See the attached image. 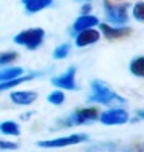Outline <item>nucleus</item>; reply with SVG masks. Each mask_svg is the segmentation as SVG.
Masks as SVG:
<instances>
[{"instance_id": "1", "label": "nucleus", "mask_w": 144, "mask_h": 152, "mask_svg": "<svg viewBox=\"0 0 144 152\" xmlns=\"http://www.w3.org/2000/svg\"><path fill=\"white\" fill-rule=\"evenodd\" d=\"M89 102L100 103V104H125V98L116 94L106 83L100 79L92 81L90 84V95Z\"/></svg>"}, {"instance_id": "2", "label": "nucleus", "mask_w": 144, "mask_h": 152, "mask_svg": "<svg viewBox=\"0 0 144 152\" xmlns=\"http://www.w3.org/2000/svg\"><path fill=\"white\" fill-rule=\"evenodd\" d=\"M43 40H45V30L40 27L27 28V30H22L21 33H18V35L14 37V43L27 48L29 51H35L43 43Z\"/></svg>"}, {"instance_id": "3", "label": "nucleus", "mask_w": 144, "mask_h": 152, "mask_svg": "<svg viewBox=\"0 0 144 152\" xmlns=\"http://www.w3.org/2000/svg\"><path fill=\"white\" fill-rule=\"evenodd\" d=\"M103 7H105V14H106L109 22L116 24V26L127 24L128 21V13H127L128 3L127 2L125 3H111L109 0H105Z\"/></svg>"}, {"instance_id": "4", "label": "nucleus", "mask_w": 144, "mask_h": 152, "mask_svg": "<svg viewBox=\"0 0 144 152\" xmlns=\"http://www.w3.org/2000/svg\"><path fill=\"white\" fill-rule=\"evenodd\" d=\"M98 114H100V111H98L97 108H81V109H76V111L71 114L67 121H64V124H65L67 127L83 125V124L97 121Z\"/></svg>"}, {"instance_id": "5", "label": "nucleus", "mask_w": 144, "mask_h": 152, "mask_svg": "<svg viewBox=\"0 0 144 152\" xmlns=\"http://www.w3.org/2000/svg\"><path fill=\"white\" fill-rule=\"evenodd\" d=\"M89 138L84 133H75V135L70 136H62V138H56V140H43L38 142L40 147H51V149H56V147H67V146H73V144H79V142L87 141Z\"/></svg>"}, {"instance_id": "6", "label": "nucleus", "mask_w": 144, "mask_h": 152, "mask_svg": "<svg viewBox=\"0 0 144 152\" xmlns=\"http://www.w3.org/2000/svg\"><path fill=\"white\" fill-rule=\"evenodd\" d=\"M98 119L105 125H121V124L128 122V113L122 108H113V109H108V111L100 113Z\"/></svg>"}, {"instance_id": "7", "label": "nucleus", "mask_w": 144, "mask_h": 152, "mask_svg": "<svg viewBox=\"0 0 144 152\" xmlns=\"http://www.w3.org/2000/svg\"><path fill=\"white\" fill-rule=\"evenodd\" d=\"M75 76H76V66H70V68L67 70L64 75L52 78V79H51V83H52V86H56L57 89L76 90V89H78V86H76Z\"/></svg>"}, {"instance_id": "8", "label": "nucleus", "mask_w": 144, "mask_h": 152, "mask_svg": "<svg viewBox=\"0 0 144 152\" xmlns=\"http://www.w3.org/2000/svg\"><path fill=\"white\" fill-rule=\"evenodd\" d=\"M100 30H102L103 37L108 40H119V38H125L127 35L132 33L130 27L121 26V27H114V26H108V24H100Z\"/></svg>"}, {"instance_id": "9", "label": "nucleus", "mask_w": 144, "mask_h": 152, "mask_svg": "<svg viewBox=\"0 0 144 152\" xmlns=\"http://www.w3.org/2000/svg\"><path fill=\"white\" fill-rule=\"evenodd\" d=\"M100 32L95 30V28H87V30L78 32V35L75 38V43L78 48H84V46H90L94 43H97L100 40Z\"/></svg>"}, {"instance_id": "10", "label": "nucleus", "mask_w": 144, "mask_h": 152, "mask_svg": "<svg viewBox=\"0 0 144 152\" xmlns=\"http://www.w3.org/2000/svg\"><path fill=\"white\" fill-rule=\"evenodd\" d=\"M10 98H11V102L14 104L29 106V104H32L38 98V94L37 92H32V90H16V92H11Z\"/></svg>"}, {"instance_id": "11", "label": "nucleus", "mask_w": 144, "mask_h": 152, "mask_svg": "<svg viewBox=\"0 0 144 152\" xmlns=\"http://www.w3.org/2000/svg\"><path fill=\"white\" fill-rule=\"evenodd\" d=\"M95 26H98V18L92 16V14H81L73 24V30L83 32V30H87V28H94Z\"/></svg>"}, {"instance_id": "12", "label": "nucleus", "mask_w": 144, "mask_h": 152, "mask_svg": "<svg viewBox=\"0 0 144 152\" xmlns=\"http://www.w3.org/2000/svg\"><path fill=\"white\" fill-rule=\"evenodd\" d=\"M22 5L29 14L38 13L52 5V0H22Z\"/></svg>"}, {"instance_id": "13", "label": "nucleus", "mask_w": 144, "mask_h": 152, "mask_svg": "<svg viewBox=\"0 0 144 152\" xmlns=\"http://www.w3.org/2000/svg\"><path fill=\"white\" fill-rule=\"evenodd\" d=\"M0 132L3 135L8 136H19L21 135V128H19V124L14 121H5L0 124Z\"/></svg>"}, {"instance_id": "14", "label": "nucleus", "mask_w": 144, "mask_h": 152, "mask_svg": "<svg viewBox=\"0 0 144 152\" xmlns=\"http://www.w3.org/2000/svg\"><path fill=\"white\" fill-rule=\"evenodd\" d=\"M21 75H22L21 66H10V68L0 70V83H5V81H11L14 78H19Z\"/></svg>"}, {"instance_id": "15", "label": "nucleus", "mask_w": 144, "mask_h": 152, "mask_svg": "<svg viewBox=\"0 0 144 152\" xmlns=\"http://www.w3.org/2000/svg\"><path fill=\"white\" fill-rule=\"evenodd\" d=\"M35 75H29V76H19V78H14L11 81H5V83H0V92L2 90H7V89H13V87H18L21 86L22 83H27V81L33 79Z\"/></svg>"}, {"instance_id": "16", "label": "nucleus", "mask_w": 144, "mask_h": 152, "mask_svg": "<svg viewBox=\"0 0 144 152\" xmlns=\"http://www.w3.org/2000/svg\"><path fill=\"white\" fill-rule=\"evenodd\" d=\"M130 71H132V75L138 76V78L144 76V57L143 56H138L130 62Z\"/></svg>"}, {"instance_id": "17", "label": "nucleus", "mask_w": 144, "mask_h": 152, "mask_svg": "<svg viewBox=\"0 0 144 152\" xmlns=\"http://www.w3.org/2000/svg\"><path fill=\"white\" fill-rule=\"evenodd\" d=\"M68 52H70V45L68 43H64V45H60V46H57L54 52H52V57L57 60H62V59H65L67 56H68Z\"/></svg>"}, {"instance_id": "18", "label": "nucleus", "mask_w": 144, "mask_h": 152, "mask_svg": "<svg viewBox=\"0 0 144 152\" xmlns=\"http://www.w3.org/2000/svg\"><path fill=\"white\" fill-rule=\"evenodd\" d=\"M48 102L56 104V106H60V104L65 102V95H64L62 90H54V92H51L49 95H48Z\"/></svg>"}, {"instance_id": "19", "label": "nucleus", "mask_w": 144, "mask_h": 152, "mask_svg": "<svg viewBox=\"0 0 144 152\" xmlns=\"http://www.w3.org/2000/svg\"><path fill=\"white\" fill-rule=\"evenodd\" d=\"M18 59V52L14 51H7V52H0V65H7L13 64Z\"/></svg>"}, {"instance_id": "20", "label": "nucleus", "mask_w": 144, "mask_h": 152, "mask_svg": "<svg viewBox=\"0 0 144 152\" xmlns=\"http://www.w3.org/2000/svg\"><path fill=\"white\" fill-rule=\"evenodd\" d=\"M133 18L140 22L144 21V3L143 2H138L135 7H133Z\"/></svg>"}, {"instance_id": "21", "label": "nucleus", "mask_w": 144, "mask_h": 152, "mask_svg": "<svg viewBox=\"0 0 144 152\" xmlns=\"http://www.w3.org/2000/svg\"><path fill=\"white\" fill-rule=\"evenodd\" d=\"M18 144L16 142H11V141H2L0 140V149H5V151H11V149H18Z\"/></svg>"}, {"instance_id": "22", "label": "nucleus", "mask_w": 144, "mask_h": 152, "mask_svg": "<svg viewBox=\"0 0 144 152\" xmlns=\"http://www.w3.org/2000/svg\"><path fill=\"white\" fill-rule=\"evenodd\" d=\"M90 8H92V7H90V3H87V5H84V7H83V13H84V14H89V11H90Z\"/></svg>"}]
</instances>
